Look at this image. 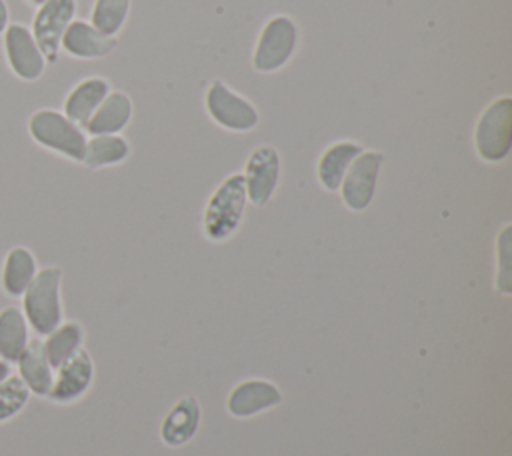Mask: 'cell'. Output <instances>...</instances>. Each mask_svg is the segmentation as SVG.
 <instances>
[{
	"instance_id": "obj_1",
	"label": "cell",
	"mask_w": 512,
	"mask_h": 456,
	"mask_svg": "<svg viewBox=\"0 0 512 456\" xmlns=\"http://www.w3.org/2000/svg\"><path fill=\"white\" fill-rule=\"evenodd\" d=\"M60 280L62 272L56 266H46L36 272L34 280L22 294L24 318L36 334H50L62 324V302H60Z\"/></svg>"
},
{
	"instance_id": "obj_2",
	"label": "cell",
	"mask_w": 512,
	"mask_h": 456,
	"mask_svg": "<svg viewBox=\"0 0 512 456\" xmlns=\"http://www.w3.org/2000/svg\"><path fill=\"white\" fill-rule=\"evenodd\" d=\"M246 188L242 174H230L212 192L204 210V234L218 242L230 238L242 222L246 206Z\"/></svg>"
},
{
	"instance_id": "obj_3",
	"label": "cell",
	"mask_w": 512,
	"mask_h": 456,
	"mask_svg": "<svg viewBox=\"0 0 512 456\" xmlns=\"http://www.w3.org/2000/svg\"><path fill=\"white\" fill-rule=\"evenodd\" d=\"M30 136L44 148L54 150L70 160L82 162L86 152V136L78 124L66 118L62 112L42 108L28 120Z\"/></svg>"
},
{
	"instance_id": "obj_4",
	"label": "cell",
	"mask_w": 512,
	"mask_h": 456,
	"mask_svg": "<svg viewBox=\"0 0 512 456\" xmlns=\"http://www.w3.org/2000/svg\"><path fill=\"white\" fill-rule=\"evenodd\" d=\"M476 152L488 160L498 162L508 156L512 146V100L510 96L496 98L480 116L474 132Z\"/></svg>"
},
{
	"instance_id": "obj_5",
	"label": "cell",
	"mask_w": 512,
	"mask_h": 456,
	"mask_svg": "<svg viewBox=\"0 0 512 456\" xmlns=\"http://www.w3.org/2000/svg\"><path fill=\"white\" fill-rule=\"evenodd\" d=\"M296 24L288 16L270 18L256 42L252 66L258 72H274L282 68L296 48Z\"/></svg>"
},
{
	"instance_id": "obj_6",
	"label": "cell",
	"mask_w": 512,
	"mask_h": 456,
	"mask_svg": "<svg viewBox=\"0 0 512 456\" xmlns=\"http://www.w3.org/2000/svg\"><path fill=\"white\" fill-rule=\"evenodd\" d=\"M74 14L76 0H46L38 6L30 32L46 62L58 60L62 34L74 20Z\"/></svg>"
},
{
	"instance_id": "obj_7",
	"label": "cell",
	"mask_w": 512,
	"mask_h": 456,
	"mask_svg": "<svg viewBox=\"0 0 512 456\" xmlns=\"http://www.w3.org/2000/svg\"><path fill=\"white\" fill-rule=\"evenodd\" d=\"M206 108L216 124L232 132H248L258 124L256 108L220 80L206 90Z\"/></svg>"
},
{
	"instance_id": "obj_8",
	"label": "cell",
	"mask_w": 512,
	"mask_h": 456,
	"mask_svg": "<svg viewBox=\"0 0 512 456\" xmlns=\"http://www.w3.org/2000/svg\"><path fill=\"white\" fill-rule=\"evenodd\" d=\"M382 162L384 156L378 150H362L354 158L340 182L342 200L350 210H364L372 202Z\"/></svg>"
},
{
	"instance_id": "obj_9",
	"label": "cell",
	"mask_w": 512,
	"mask_h": 456,
	"mask_svg": "<svg viewBox=\"0 0 512 456\" xmlns=\"http://www.w3.org/2000/svg\"><path fill=\"white\" fill-rule=\"evenodd\" d=\"M242 176H244L246 198L254 206H264L272 198L278 186L280 156L276 148L258 146L256 150H252L246 160V170Z\"/></svg>"
},
{
	"instance_id": "obj_10",
	"label": "cell",
	"mask_w": 512,
	"mask_h": 456,
	"mask_svg": "<svg viewBox=\"0 0 512 456\" xmlns=\"http://www.w3.org/2000/svg\"><path fill=\"white\" fill-rule=\"evenodd\" d=\"M4 52L10 70L22 80H36L46 68V60L30 32L22 24H8L4 30Z\"/></svg>"
},
{
	"instance_id": "obj_11",
	"label": "cell",
	"mask_w": 512,
	"mask_h": 456,
	"mask_svg": "<svg viewBox=\"0 0 512 456\" xmlns=\"http://www.w3.org/2000/svg\"><path fill=\"white\" fill-rule=\"evenodd\" d=\"M92 376H94L92 360H90L88 352L80 348L70 360H66L58 368V374L52 382L48 398L58 404L72 402L88 390V386L92 384Z\"/></svg>"
},
{
	"instance_id": "obj_12",
	"label": "cell",
	"mask_w": 512,
	"mask_h": 456,
	"mask_svg": "<svg viewBox=\"0 0 512 456\" xmlns=\"http://www.w3.org/2000/svg\"><path fill=\"white\" fill-rule=\"evenodd\" d=\"M282 394L276 384L260 378L244 380L232 388L226 408L236 418H248L280 404Z\"/></svg>"
},
{
	"instance_id": "obj_13",
	"label": "cell",
	"mask_w": 512,
	"mask_h": 456,
	"mask_svg": "<svg viewBox=\"0 0 512 456\" xmlns=\"http://www.w3.org/2000/svg\"><path fill=\"white\" fill-rule=\"evenodd\" d=\"M60 48L74 58H102L116 48V38L98 32L84 20H72L62 34Z\"/></svg>"
},
{
	"instance_id": "obj_14",
	"label": "cell",
	"mask_w": 512,
	"mask_h": 456,
	"mask_svg": "<svg viewBox=\"0 0 512 456\" xmlns=\"http://www.w3.org/2000/svg\"><path fill=\"white\" fill-rule=\"evenodd\" d=\"M108 92H110V86L104 78L92 76L78 82L64 100V116L70 118L74 124L84 126L88 118L94 114V110L108 96Z\"/></svg>"
},
{
	"instance_id": "obj_15",
	"label": "cell",
	"mask_w": 512,
	"mask_h": 456,
	"mask_svg": "<svg viewBox=\"0 0 512 456\" xmlns=\"http://www.w3.org/2000/svg\"><path fill=\"white\" fill-rule=\"evenodd\" d=\"M198 424H200V404L196 398L184 396L166 414L160 428V436L166 444L180 446L196 434Z\"/></svg>"
},
{
	"instance_id": "obj_16",
	"label": "cell",
	"mask_w": 512,
	"mask_h": 456,
	"mask_svg": "<svg viewBox=\"0 0 512 456\" xmlns=\"http://www.w3.org/2000/svg\"><path fill=\"white\" fill-rule=\"evenodd\" d=\"M18 372L26 388L36 396H48L54 374L52 366L44 354V346L40 340H28V346L24 348L22 356L18 358Z\"/></svg>"
},
{
	"instance_id": "obj_17",
	"label": "cell",
	"mask_w": 512,
	"mask_h": 456,
	"mask_svg": "<svg viewBox=\"0 0 512 456\" xmlns=\"http://www.w3.org/2000/svg\"><path fill=\"white\" fill-rule=\"evenodd\" d=\"M132 118V102L124 92H108L102 104L88 118L84 128L92 134H116Z\"/></svg>"
},
{
	"instance_id": "obj_18",
	"label": "cell",
	"mask_w": 512,
	"mask_h": 456,
	"mask_svg": "<svg viewBox=\"0 0 512 456\" xmlns=\"http://www.w3.org/2000/svg\"><path fill=\"white\" fill-rule=\"evenodd\" d=\"M362 152V148L356 144V142H350V140H340V142H334L330 144L320 160H318V168H316V174H318V180L320 184L328 190V192H334L340 188V182L346 174V170L350 168V164L354 162V158Z\"/></svg>"
},
{
	"instance_id": "obj_19",
	"label": "cell",
	"mask_w": 512,
	"mask_h": 456,
	"mask_svg": "<svg viewBox=\"0 0 512 456\" xmlns=\"http://www.w3.org/2000/svg\"><path fill=\"white\" fill-rule=\"evenodd\" d=\"M38 268H36V258L28 248L16 246L12 248L2 266V288L8 296H22L30 282L34 280Z\"/></svg>"
},
{
	"instance_id": "obj_20",
	"label": "cell",
	"mask_w": 512,
	"mask_h": 456,
	"mask_svg": "<svg viewBox=\"0 0 512 456\" xmlns=\"http://www.w3.org/2000/svg\"><path fill=\"white\" fill-rule=\"evenodd\" d=\"M28 322L16 306L0 310V358L8 364L18 362L28 346Z\"/></svg>"
},
{
	"instance_id": "obj_21",
	"label": "cell",
	"mask_w": 512,
	"mask_h": 456,
	"mask_svg": "<svg viewBox=\"0 0 512 456\" xmlns=\"http://www.w3.org/2000/svg\"><path fill=\"white\" fill-rule=\"evenodd\" d=\"M46 336L48 338L42 342V346L52 368H60L66 360H70L80 350L84 340V332L78 322H64Z\"/></svg>"
},
{
	"instance_id": "obj_22",
	"label": "cell",
	"mask_w": 512,
	"mask_h": 456,
	"mask_svg": "<svg viewBox=\"0 0 512 456\" xmlns=\"http://www.w3.org/2000/svg\"><path fill=\"white\" fill-rule=\"evenodd\" d=\"M128 142L116 134H98L86 140V152L82 162L90 168H102L120 164L124 158H128Z\"/></svg>"
},
{
	"instance_id": "obj_23",
	"label": "cell",
	"mask_w": 512,
	"mask_h": 456,
	"mask_svg": "<svg viewBox=\"0 0 512 456\" xmlns=\"http://www.w3.org/2000/svg\"><path fill=\"white\" fill-rule=\"evenodd\" d=\"M128 8L130 0H96L90 16L92 26L106 36H114L122 28Z\"/></svg>"
},
{
	"instance_id": "obj_24",
	"label": "cell",
	"mask_w": 512,
	"mask_h": 456,
	"mask_svg": "<svg viewBox=\"0 0 512 456\" xmlns=\"http://www.w3.org/2000/svg\"><path fill=\"white\" fill-rule=\"evenodd\" d=\"M30 390L20 376H8L0 382V422L16 416L28 402Z\"/></svg>"
},
{
	"instance_id": "obj_25",
	"label": "cell",
	"mask_w": 512,
	"mask_h": 456,
	"mask_svg": "<svg viewBox=\"0 0 512 456\" xmlns=\"http://www.w3.org/2000/svg\"><path fill=\"white\" fill-rule=\"evenodd\" d=\"M510 232L512 228L510 226H504L500 238H498V290L502 294H510L512 290V254H510V248H512V242H510Z\"/></svg>"
},
{
	"instance_id": "obj_26",
	"label": "cell",
	"mask_w": 512,
	"mask_h": 456,
	"mask_svg": "<svg viewBox=\"0 0 512 456\" xmlns=\"http://www.w3.org/2000/svg\"><path fill=\"white\" fill-rule=\"evenodd\" d=\"M10 24V12H8V4L6 0H0V34H4V30Z\"/></svg>"
},
{
	"instance_id": "obj_27",
	"label": "cell",
	"mask_w": 512,
	"mask_h": 456,
	"mask_svg": "<svg viewBox=\"0 0 512 456\" xmlns=\"http://www.w3.org/2000/svg\"><path fill=\"white\" fill-rule=\"evenodd\" d=\"M8 376H12V368H10V364L6 360L0 358V382H4Z\"/></svg>"
},
{
	"instance_id": "obj_28",
	"label": "cell",
	"mask_w": 512,
	"mask_h": 456,
	"mask_svg": "<svg viewBox=\"0 0 512 456\" xmlns=\"http://www.w3.org/2000/svg\"><path fill=\"white\" fill-rule=\"evenodd\" d=\"M28 2H30V4H34V6H40V4H42V2H46V0H28Z\"/></svg>"
}]
</instances>
